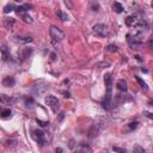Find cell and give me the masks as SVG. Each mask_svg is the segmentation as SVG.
I'll list each match as a JSON object with an SVG mask.
<instances>
[{"instance_id": "6da1fadb", "label": "cell", "mask_w": 153, "mask_h": 153, "mask_svg": "<svg viewBox=\"0 0 153 153\" xmlns=\"http://www.w3.org/2000/svg\"><path fill=\"white\" fill-rule=\"evenodd\" d=\"M104 84L106 87V92H105V96L102 100V106L105 110H110L111 99H112V91H111L112 90V75H111V73L104 74Z\"/></svg>"}, {"instance_id": "7a4b0ae2", "label": "cell", "mask_w": 153, "mask_h": 153, "mask_svg": "<svg viewBox=\"0 0 153 153\" xmlns=\"http://www.w3.org/2000/svg\"><path fill=\"white\" fill-rule=\"evenodd\" d=\"M127 42L131 49H140L143 43V32L141 30H137L134 33H128Z\"/></svg>"}, {"instance_id": "3957f363", "label": "cell", "mask_w": 153, "mask_h": 153, "mask_svg": "<svg viewBox=\"0 0 153 153\" xmlns=\"http://www.w3.org/2000/svg\"><path fill=\"white\" fill-rule=\"evenodd\" d=\"M126 25L129 27H137L139 30H141L143 26H146V22L141 17V14L134 13L126 18Z\"/></svg>"}, {"instance_id": "277c9868", "label": "cell", "mask_w": 153, "mask_h": 153, "mask_svg": "<svg viewBox=\"0 0 153 153\" xmlns=\"http://www.w3.org/2000/svg\"><path fill=\"white\" fill-rule=\"evenodd\" d=\"M49 35H50L53 42H61V41L65 38V32H63L61 29H59L57 26H54V25L50 26V29H49Z\"/></svg>"}, {"instance_id": "5b68a950", "label": "cell", "mask_w": 153, "mask_h": 153, "mask_svg": "<svg viewBox=\"0 0 153 153\" xmlns=\"http://www.w3.org/2000/svg\"><path fill=\"white\" fill-rule=\"evenodd\" d=\"M92 31L94 35L99 36V37H108L110 35V30L105 24H96L92 27Z\"/></svg>"}, {"instance_id": "8992f818", "label": "cell", "mask_w": 153, "mask_h": 153, "mask_svg": "<svg viewBox=\"0 0 153 153\" xmlns=\"http://www.w3.org/2000/svg\"><path fill=\"white\" fill-rule=\"evenodd\" d=\"M31 136L37 142L38 146L43 147L45 145V135H44V133L41 129H32L31 130Z\"/></svg>"}, {"instance_id": "52a82bcc", "label": "cell", "mask_w": 153, "mask_h": 153, "mask_svg": "<svg viewBox=\"0 0 153 153\" xmlns=\"http://www.w3.org/2000/svg\"><path fill=\"white\" fill-rule=\"evenodd\" d=\"M44 102H45V104H47L54 112H57V110H59V108H60V102H59V99H57L55 96L48 94V96L44 98Z\"/></svg>"}, {"instance_id": "ba28073f", "label": "cell", "mask_w": 153, "mask_h": 153, "mask_svg": "<svg viewBox=\"0 0 153 153\" xmlns=\"http://www.w3.org/2000/svg\"><path fill=\"white\" fill-rule=\"evenodd\" d=\"M72 153H92V149L86 143H80L75 147V149Z\"/></svg>"}, {"instance_id": "9c48e42d", "label": "cell", "mask_w": 153, "mask_h": 153, "mask_svg": "<svg viewBox=\"0 0 153 153\" xmlns=\"http://www.w3.org/2000/svg\"><path fill=\"white\" fill-rule=\"evenodd\" d=\"M14 84H16V79L11 75H6L2 79V85L5 87H12V86H14Z\"/></svg>"}, {"instance_id": "30bf717a", "label": "cell", "mask_w": 153, "mask_h": 153, "mask_svg": "<svg viewBox=\"0 0 153 153\" xmlns=\"http://www.w3.org/2000/svg\"><path fill=\"white\" fill-rule=\"evenodd\" d=\"M12 116V111H11V109H8V108H1L0 109V117L1 118H10Z\"/></svg>"}, {"instance_id": "8fae6325", "label": "cell", "mask_w": 153, "mask_h": 153, "mask_svg": "<svg viewBox=\"0 0 153 153\" xmlns=\"http://www.w3.org/2000/svg\"><path fill=\"white\" fill-rule=\"evenodd\" d=\"M116 87H117V90L118 91H121V92H126L127 91V82H126V80H123V79H120L117 82H116Z\"/></svg>"}, {"instance_id": "7c38bea8", "label": "cell", "mask_w": 153, "mask_h": 153, "mask_svg": "<svg viewBox=\"0 0 153 153\" xmlns=\"http://www.w3.org/2000/svg\"><path fill=\"white\" fill-rule=\"evenodd\" d=\"M29 8H31V6L27 5V4H24V5H22V6H18V7L16 8V12H17L18 14H24L26 11H29Z\"/></svg>"}, {"instance_id": "4fadbf2b", "label": "cell", "mask_w": 153, "mask_h": 153, "mask_svg": "<svg viewBox=\"0 0 153 153\" xmlns=\"http://www.w3.org/2000/svg\"><path fill=\"white\" fill-rule=\"evenodd\" d=\"M16 41L19 43H30L32 42V37L31 36H17Z\"/></svg>"}, {"instance_id": "5bb4252c", "label": "cell", "mask_w": 153, "mask_h": 153, "mask_svg": "<svg viewBox=\"0 0 153 153\" xmlns=\"http://www.w3.org/2000/svg\"><path fill=\"white\" fill-rule=\"evenodd\" d=\"M0 51H1L2 60H4V61H7V60H8V57H10V53H8L7 47H6V45H2V47L0 48Z\"/></svg>"}, {"instance_id": "9a60e30c", "label": "cell", "mask_w": 153, "mask_h": 153, "mask_svg": "<svg viewBox=\"0 0 153 153\" xmlns=\"http://www.w3.org/2000/svg\"><path fill=\"white\" fill-rule=\"evenodd\" d=\"M112 8H114V11H115L116 13H122V12L124 11V7H123V6H122V4H120L118 1L114 2V5H112Z\"/></svg>"}, {"instance_id": "2e32d148", "label": "cell", "mask_w": 153, "mask_h": 153, "mask_svg": "<svg viewBox=\"0 0 153 153\" xmlns=\"http://www.w3.org/2000/svg\"><path fill=\"white\" fill-rule=\"evenodd\" d=\"M56 16H57V18H59L61 22H66V20H68V16H67V13H65L62 10H57Z\"/></svg>"}, {"instance_id": "e0dca14e", "label": "cell", "mask_w": 153, "mask_h": 153, "mask_svg": "<svg viewBox=\"0 0 153 153\" xmlns=\"http://www.w3.org/2000/svg\"><path fill=\"white\" fill-rule=\"evenodd\" d=\"M135 80L137 81V84L140 85V87H141L142 90H145V91H147V90H148V86H147V84H146V82H145V81H143V80H142L140 76L135 75Z\"/></svg>"}, {"instance_id": "ac0fdd59", "label": "cell", "mask_w": 153, "mask_h": 153, "mask_svg": "<svg viewBox=\"0 0 153 153\" xmlns=\"http://www.w3.org/2000/svg\"><path fill=\"white\" fill-rule=\"evenodd\" d=\"M14 10V5L13 4H7L5 7H4V13H10Z\"/></svg>"}, {"instance_id": "d6986e66", "label": "cell", "mask_w": 153, "mask_h": 153, "mask_svg": "<svg viewBox=\"0 0 153 153\" xmlns=\"http://www.w3.org/2000/svg\"><path fill=\"white\" fill-rule=\"evenodd\" d=\"M133 153H146V151H145V148L141 147V146H135V147L133 148Z\"/></svg>"}, {"instance_id": "ffe728a7", "label": "cell", "mask_w": 153, "mask_h": 153, "mask_svg": "<svg viewBox=\"0 0 153 153\" xmlns=\"http://www.w3.org/2000/svg\"><path fill=\"white\" fill-rule=\"evenodd\" d=\"M32 53V49H29V48H25L24 50H23V59H26V57H29L30 56V54Z\"/></svg>"}, {"instance_id": "44dd1931", "label": "cell", "mask_w": 153, "mask_h": 153, "mask_svg": "<svg viewBox=\"0 0 153 153\" xmlns=\"http://www.w3.org/2000/svg\"><path fill=\"white\" fill-rule=\"evenodd\" d=\"M20 16H22V18H23V20H24L25 23H29V24L32 23V18H31L30 16H27V14H25V13H24V14H20Z\"/></svg>"}, {"instance_id": "7402d4cb", "label": "cell", "mask_w": 153, "mask_h": 153, "mask_svg": "<svg viewBox=\"0 0 153 153\" xmlns=\"http://www.w3.org/2000/svg\"><path fill=\"white\" fill-rule=\"evenodd\" d=\"M106 50H108V51H111V53L117 51V45H115V44H109V45L106 47Z\"/></svg>"}, {"instance_id": "603a6c76", "label": "cell", "mask_w": 153, "mask_h": 153, "mask_svg": "<svg viewBox=\"0 0 153 153\" xmlns=\"http://www.w3.org/2000/svg\"><path fill=\"white\" fill-rule=\"evenodd\" d=\"M32 104H33V99H32V98H26V99H25V105H26V108H31Z\"/></svg>"}, {"instance_id": "cb8c5ba5", "label": "cell", "mask_w": 153, "mask_h": 153, "mask_svg": "<svg viewBox=\"0 0 153 153\" xmlns=\"http://www.w3.org/2000/svg\"><path fill=\"white\" fill-rule=\"evenodd\" d=\"M137 126H139V122H136V121H135V122H130L128 127H129V129H130V130H134V129H136V128H137Z\"/></svg>"}, {"instance_id": "d4e9b609", "label": "cell", "mask_w": 153, "mask_h": 153, "mask_svg": "<svg viewBox=\"0 0 153 153\" xmlns=\"http://www.w3.org/2000/svg\"><path fill=\"white\" fill-rule=\"evenodd\" d=\"M13 23H14V19L13 18H7V19H5V25L8 27V24H10V26L11 25H13Z\"/></svg>"}, {"instance_id": "484cf974", "label": "cell", "mask_w": 153, "mask_h": 153, "mask_svg": "<svg viewBox=\"0 0 153 153\" xmlns=\"http://www.w3.org/2000/svg\"><path fill=\"white\" fill-rule=\"evenodd\" d=\"M112 149H114V152H117V153H127L126 152V149H123V148H120V147H112Z\"/></svg>"}, {"instance_id": "4316f807", "label": "cell", "mask_w": 153, "mask_h": 153, "mask_svg": "<svg viewBox=\"0 0 153 153\" xmlns=\"http://www.w3.org/2000/svg\"><path fill=\"white\" fill-rule=\"evenodd\" d=\"M96 66H97V67H99V68H100V66H104V67H109V66H110V62H98ZM104 67H103V68H104Z\"/></svg>"}, {"instance_id": "83f0119b", "label": "cell", "mask_w": 153, "mask_h": 153, "mask_svg": "<svg viewBox=\"0 0 153 153\" xmlns=\"http://www.w3.org/2000/svg\"><path fill=\"white\" fill-rule=\"evenodd\" d=\"M37 123H39L41 127H47L48 126V122H42L41 120H37Z\"/></svg>"}, {"instance_id": "f1b7e54d", "label": "cell", "mask_w": 153, "mask_h": 153, "mask_svg": "<svg viewBox=\"0 0 153 153\" xmlns=\"http://www.w3.org/2000/svg\"><path fill=\"white\" fill-rule=\"evenodd\" d=\"M98 8H99L98 4H92V11H98Z\"/></svg>"}, {"instance_id": "f546056e", "label": "cell", "mask_w": 153, "mask_h": 153, "mask_svg": "<svg viewBox=\"0 0 153 153\" xmlns=\"http://www.w3.org/2000/svg\"><path fill=\"white\" fill-rule=\"evenodd\" d=\"M135 57H136V60H137V61H142V60H141V59H140V56H139V55H136V56H135Z\"/></svg>"}]
</instances>
